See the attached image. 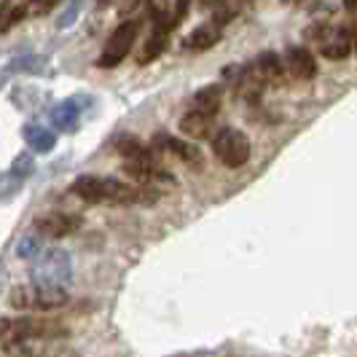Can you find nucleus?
<instances>
[{"instance_id":"nucleus-1","label":"nucleus","mask_w":357,"mask_h":357,"mask_svg":"<svg viewBox=\"0 0 357 357\" xmlns=\"http://www.w3.org/2000/svg\"><path fill=\"white\" fill-rule=\"evenodd\" d=\"M65 336V328L49 320H36V317H0V347L17 349L27 341L36 339H54Z\"/></svg>"},{"instance_id":"nucleus-2","label":"nucleus","mask_w":357,"mask_h":357,"mask_svg":"<svg viewBox=\"0 0 357 357\" xmlns=\"http://www.w3.org/2000/svg\"><path fill=\"white\" fill-rule=\"evenodd\" d=\"M68 301H70L68 287L17 285L8 293V304L19 312H54L68 306Z\"/></svg>"},{"instance_id":"nucleus-3","label":"nucleus","mask_w":357,"mask_h":357,"mask_svg":"<svg viewBox=\"0 0 357 357\" xmlns=\"http://www.w3.org/2000/svg\"><path fill=\"white\" fill-rule=\"evenodd\" d=\"M213 153L223 167L239 169V167H245L250 161L252 145L245 132H239L234 126H223L213 137Z\"/></svg>"},{"instance_id":"nucleus-4","label":"nucleus","mask_w":357,"mask_h":357,"mask_svg":"<svg viewBox=\"0 0 357 357\" xmlns=\"http://www.w3.org/2000/svg\"><path fill=\"white\" fill-rule=\"evenodd\" d=\"M73 277L70 255L65 250L40 252L33 264V285L43 287H68Z\"/></svg>"},{"instance_id":"nucleus-5","label":"nucleus","mask_w":357,"mask_h":357,"mask_svg":"<svg viewBox=\"0 0 357 357\" xmlns=\"http://www.w3.org/2000/svg\"><path fill=\"white\" fill-rule=\"evenodd\" d=\"M137 33H140V24L135 22V19H129L124 24H119L116 30H113V36L107 38L105 49L100 54V59H97V65L100 68H116V65H121L126 59V54L132 52V46H135V40H137Z\"/></svg>"},{"instance_id":"nucleus-6","label":"nucleus","mask_w":357,"mask_h":357,"mask_svg":"<svg viewBox=\"0 0 357 357\" xmlns=\"http://www.w3.org/2000/svg\"><path fill=\"white\" fill-rule=\"evenodd\" d=\"M81 229V218L68 213H46L36 220V231L49 239H62Z\"/></svg>"},{"instance_id":"nucleus-7","label":"nucleus","mask_w":357,"mask_h":357,"mask_svg":"<svg viewBox=\"0 0 357 357\" xmlns=\"http://www.w3.org/2000/svg\"><path fill=\"white\" fill-rule=\"evenodd\" d=\"M213 113H202V110H188L183 119H180V132L191 140H204L213 135Z\"/></svg>"},{"instance_id":"nucleus-8","label":"nucleus","mask_w":357,"mask_h":357,"mask_svg":"<svg viewBox=\"0 0 357 357\" xmlns=\"http://www.w3.org/2000/svg\"><path fill=\"white\" fill-rule=\"evenodd\" d=\"M105 188H107V178H97V175H81L70 185V191L78 199L89 202V204H102L105 202Z\"/></svg>"},{"instance_id":"nucleus-9","label":"nucleus","mask_w":357,"mask_h":357,"mask_svg":"<svg viewBox=\"0 0 357 357\" xmlns=\"http://www.w3.org/2000/svg\"><path fill=\"white\" fill-rule=\"evenodd\" d=\"M287 70L293 73L296 78L301 81H309L317 75V62H314V54L304 49V46H296L287 52Z\"/></svg>"},{"instance_id":"nucleus-10","label":"nucleus","mask_w":357,"mask_h":357,"mask_svg":"<svg viewBox=\"0 0 357 357\" xmlns=\"http://www.w3.org/2000/svg\"><path fill=\"white\" fill-rule=\"evenodd\" d=\"M352 52H355V36L349 30H339V33H333L331 38H325V43H322V56L325 59H333V62L347 59Z\"/></svg>"},{"instance_id":"nucleus-11","label":"nucleus","mask_w":357,"mask_h":357,"mask_svg":"<svg viewBox=\"0 0 357 357\" xmlns=\"http://www.w3.org/2000/svg\"><path fill=\"white\" fill-rule=\"evenodd\" d=\"M153 145H161V151L175 153V156H178L180 161H185V164H194V167L202 164L199 148H194V145L185 143V140H175V137H169V135H156V137H153Z\"/></svg>"},{"instance_id":"nucleus-12","label":"nucleus","mask_w":357,"mask_h":357,"mask_svg":"<svg viewBox=\"0 0 357 357\" xmlns=\"http://www.w3.org/2000/svg\"><path fill=\"white\" fill-rule=\"evenodd\" d=\"M218 40H220V27L215 22H207V24H199L197 30H191V36L183 40V49L204 52V49H213Z\"/></svg>"},{"instance_id":"nucleus-13","label":"nucleus","mask_w":357,"mask_h":357,"mask_svg":"<svg viewBox=\"0 0 357 357\" xmlns=\"http://www.w3.org/2000/svg\"><path fill=\"white\" fill-rule=\"evenodd\" d=\"M22 137H24V143L30 145L36 153H49L54 145H56L54 132H49L46 126H38V124L24 126V129H22Z\"/></svg>"},{"instance_id":"nucleus-14","label":"nucleus","mask_w":357,"mask_h":357,"mask_svg":"<svg viewBox=\"0 0 357 357\" xmlns=\"http://www.w3.org/2000/svg\"><path fill=\"white\" fill-rule=\"evenodd\" d=\"M167 43H169V30H164V27H156L148 40L143 43V52L137 56V62L140 65H148V62H153V59H159L161 54L167 52Z\"/></svg>"},{"instance_id":"nucleus-15","label":"nucleus","mask_w":357,"mask_h":357,"mask_svg":"<svg viewBox=\"0 0 357 357\" xmlns=\"http://www.w3.org/2000/svg\"><path fill=\"white\" fill-rule=\"evenodd\" d=\"M220 100H223V86L220 84H210V86H204V89H199L194 94V100H191V110H202V113H218V107H220Z\"/></svg>"},{"instance_id":"nucleus-16","label":"nucleus","mask_w":357,"mask_h":357,"mask_svg":"<svg viewBox=\"0 0 357 357\" xmlns=\"http://www.w3.org/2000/svg\"><path fill=\"white\" fill-rule=\"evenodd\" d=\"M52 124L62 132H73L78 126V105L73 102H59L52 107Z\"/></svg>"},{"instance_id":"nucleus-17","label":"nucleus","mask_w":357,"mask_h":357,"mask_svg":"<svg viewBox=\"0 0 357 357\" xmlns=\"http://www.w3.org/2000/svg\"><path fill=\"white\" fill-rule=\"evenodd\" d=\"M252 73H255L261 81H271V78H277V75L282 73V59L274 52L261 54V56L255 59V65H252Z\"/></svg>"},{"instance_id":"nucleus-18","label":"nucleus","mask_w":357,"mask_h":357,"mask_svg":"<svg viewBox=\"0 0 357 357\" xmlns=\"http://www.w3.org/2000/svg\"><path fill=\"white\" fill-rule=\"evenodd\" d=\"M24 14H27L24 6H0V33H6L11 24H17Z\"/></svg>"},{"instance_id":"nucleus-19","label":"nucleus","mask_w":357,"mask_h":357,"mask_svg":"<svg viewBox=\"0 0 357 357\" xmlns=\"http://www.w3.org/2000/svg\"><path fill=\"white\" fill-rule=\"evenodd\" d=\"M38 252H40V239H38L36 234H30V236H24V239L19 242V248H17L19 258H38Z\"/></svg>"},{"instance_id":"nucleus-20","label":"nucleus","mask_w":357,"mask_h":357,"mask_svg":"<svg viewBox=\"0 0 357 357\" xmlns=\"http://www.w3.org/2000/svg\"><path fill=\"white\" fill-rule=\"evenodd\" d=\"M11 175L19 180L30 178L33 175V159L27 156V153H22V156H17L14 159V164H11Z\"/></svg>"},{"instance_id":"nucleus-21","label":"nucleus","mask_w":357,"mask_h":357,"mask_svg":"<svg viewBox=\"0 0 357 357\" xmlns=\"http://www.w3.org/2000/svg\"><path fill=\"white\" fill-rule=\"evenodd\" d=\"M81 11V0H73V6L62 14V19H59V27H68V24H73V17Z\"/></svg>"},{"instance_id":"nucleus-22","label":"nucleus","mask_w":357,"mask_h":357,"mask_svg":"<svg viewBox=\"0 0 357 357\" xmlns=\"http://www.w3.org/2000/svg\"><path fill=\"white\" fill-rule=\"evenodd\" d=\"M188 6H191V0H175V22H180V19L188 14Z\"/></svg>"},{"instance_id":"nucleus-23","label":"nucleus","mask_w":357,"mask_h":357,"mask_svg":"<svg viewBox=\"0 0 357 357\" xmlns=\"http://www.w3.org/2000/svg\"><path fill=\"white\" fill-rule=\"evenodd\" d=\"M344 8L352 11V14H357V0H344Z\"/></svg>"},{"instance_id":"nucleus-24","label":"nucleus","mask_w":357,"mask_h":357,"mask_svg":"<svg viewBox=\"0 0 357 357\" xmlns=\"http://www.w3.org/2000/svg\"><path fill=\"white\" fill-rule=\"evenodd\" d=\"M349 33H352V36H357V17L352 19V24H349Z\"/></svg>"},{"instance_id":"nucleus-25","label":"nucleus","mask_w":357,"mask_h":357,"mask_svg":"<svg viewBox=\"0 0 357 357\" xmlns=\"http://www.w3.org/2000/svg\"><path fill=\"white\" fill-rule=\"evenodd\" d=\"M285 3H293V0H285Z\"/></svg>"},{"instance_id":"nucleus-26","label":"nucleus","mask_w":357,"mask_h":357,"mask_svg":"<svg viewBox=\"0 0 357 357\" xmlns=\"http://www.w3.org/2000/svg\"><path fill=\"white\" fill-rule=\"evenodd\" d=\"M102 3H105V0H102Z\"/></svg>"}]
</instances>
